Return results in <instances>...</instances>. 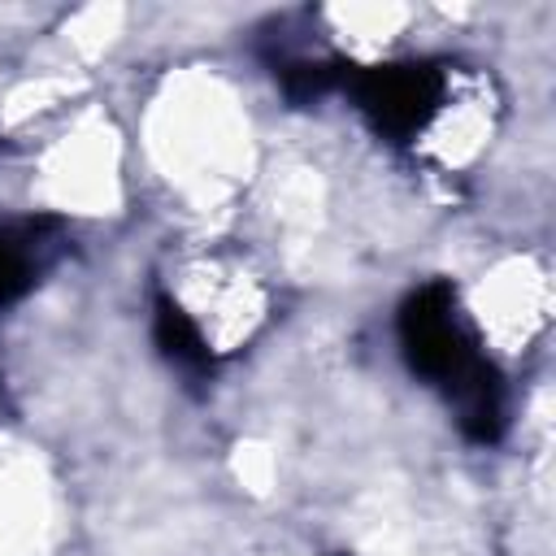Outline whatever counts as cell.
Returning a JSON list of instances; mask_svg holds the SVG:
<instances>
[{
	"label": "cell",
	"mask_w": 556,
	"mask_h": 556,
	"mask_svg": "<svg viewBox=\"0 0 556 556\" xmlns=\"http://www.w3.org/2000/svg\"><path fill=\"white\" fill-rule=\"evenodd\" d=\"M395 326L408 369L443 391L460 434L469 443H495L504 434V378L478 352V339L460 317L452 282L430 278L408 291Z\"/></svg>",
	"instance_id": "obj_1"
},
{
	"label": "cell",
	"mask_w": 556,
	"mask_h": 556,
	"mask_svg": "<svg viewBox=\"0 0 556 556\" xmlns=\"http://www.w3.org/2000/svg\"><path fill=\"white\" fill-rule=\"evenodd\" d=\"M56 230H61L56 217H13L0 226V304L35 287L56 243Z\"/></svg>",
	"instance_id": "obj_3"
},
{
	"label": "cell",
	"mask_w": 556,
	"mask_h": 556,
	"mask_svg": "<svg viewBox=\"0 0 556 556\" xmlns=\"http://www.w3.org/2000/svg\"><path fill=\"white\" fill-rule=\"evenodd\" d=\"M343 91L356 100V109L382 139L408 143L443 104L447 74L434 61H391L369 70L352 65Z\"/></svg>",
	"instance_id": "obj_2"
},
{
	"label": "cell",
	"mask_w": 556,
	"mask_h": 556,
	"mask_svg": "<svg viewBox=\"0 0 556 556\" xmlns=\"http://www.w3.org/2000/svg\"><path fill=\"white\" fill-rule=\"evenodd\" d=\"M152 339L161 348V356L191 382H204L213 374V348L200 334V326L165 295H156V313H152Z\"/></svg>",
	"instance_id": "obj_4"
}]
</instances>
